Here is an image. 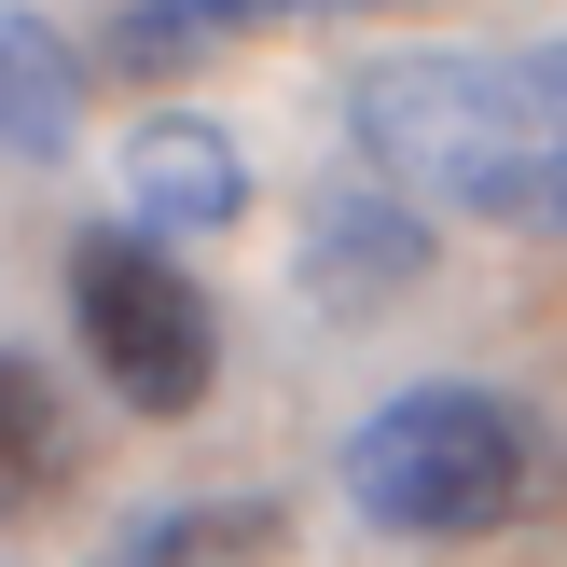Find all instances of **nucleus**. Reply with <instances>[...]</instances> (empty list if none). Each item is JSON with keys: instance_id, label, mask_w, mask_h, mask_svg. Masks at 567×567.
<instances>
[{"instance_id": "nucleus-4", "label": "nucleus", "mask_w": 567, "mask_h": 567, "mask_svg": "<svg viewBox=\"0 0 567 567\" xmlns=\"http://www.w3.org/2000/svg\"><path fill=\"white\" fill-rule=\"evenodd\" d=\"M498 221L567 236V42L498 55Z\"/></svg>"}, {"instance_id": "nucleus-3", "label": "nucleus", "mask_w": 567, "mask_h": 567, "mask_svg": "<svg viewBox=\"0 0 567 567\" xmlns=\"http://www.w3.org/2000/svg\"><path fill=\"white\" fill-rule=\"evenodd\" d=\"M70 319H83V360H97L138 415H194V402H208V374H221L208 291H194L153 236H125V221L70 249Z\"/></svg>"}, {"instance_id": "nucleus-11", "label": "nucleus", "mask_w": 567, "mask_h": 567, "mask_svg": "<svg viewBox=\"0 0 567 567\" xmlns=\"http://www.w3.org/2000/svg\"><path fill=\"white\" fill-rule=\"evenodd\" d=\"M249 14H374V0H249Z\"/></svg>"}, {"instance_id": "nucleus-5", "label": "nucleus", "mask_w": 567, "mask_h": 567, "mask_svg": "<svg viewBox=\"0 0 567 567\" xmlns=\"http://www.w3.org/2000/svg\"><path fill=\"white\" fill-rule=\"evenodd\" d=\"M125 194H138V236H208V221L249 208V166L221 125H194V111H166V125L125 138Z\"/></svg>"}, {"instance_id": "nucleus-7", "label": "nucleus", "mask_w": 567, "mask_h": 567, "mask_svg": "<svg viewBox=\"0 0 567 567\" xmlns=\"http://www.w3.org/2000/svg\"><path fill=\"white\" fill-rule=\"evenodd\" d=\"M70 125H83V55L0 0V153H70Z\"/></svg>"}, {"instance_id": "nucleus-9", "label": "nucleus", "mask_w": 567, "mask_h": 567, "mask_svg": "<svg viewBox=\"0 0 567 567\" xmlns=\"http://www.w3.org/2000/svg\"><path fill=\"white\" fill-rule=\"evenodd\" d=\"M264 554H277V513H264V498H208V513L125 526V554H111V567H264Z\"/></svg>"}, {"instance_id": "nucleus-10", "label": "nucleus", "mask_w": 567, "mask_h": 567, "mask_svg": "<svg viewBox=\"0 0 567 567\" xmlns=\"http://www.w3.org/2000/svg\"><path fill=\"white\" fill-rule=\"evenodd\" d=\"M236 28H264L249 0H138L125 28H111V70H194V55H221Z\"/></svg>"}, {"instance_id": "nucleus-1", "label": "nucleus", "mask_w": 567, "mask_h": 567, "mask_svg": "<svg viewBox=\"0 0 567 567\" xmlns=\"http://www.w3.org/2000/svg\"><path fill=\"white\" fill-rule=\"evenodd\" d=\"M347 498L388 540H498V526H526L554 498V443L498 388H402L388 415H360Z\"/></svg>"}, {"instance_id": "nucleus-8", "label": "nucleus", "mask_w": 567, "mask_h": 567, "mask_svg": "<svg viewBox=\"0 0 567 567\" xmlns=\"http://www.w3.org/2000/svg\"><path fill=\"white\" fill-rule=\"evenodd\" d=\"M70 485V402L42 360H0V513H42Z\"/></svg>"}, {"instance_id": "nucleus-6", "label": "nucleus", "mask_w": 567, "mask_h": 567, "mask_svg": "<svg viewBox=\"0 0 567 567\" xmlns=\"http://www.w3.org/2000/svg\"><path fill=\"white\" fill-rule=\"evenodd\" d=\"M415 264H430V236H415V208L374 181V194H332L319 208V264L305 277H319V305H388Z\"/></svg>"}, {"instance_id": "nucleus-2", "label": "nucleus", "mask_w": 567, "mask_h": 567, "mask_svg": "<svg viewBox=\"0 0 567 567\" xmlns=\"http://www.w3.org/2000/svg\"><path fill=\"white\" fill-rule=\"evenodd\" d=\"M347 138L388 194L498 221V55H388V70H360Z\"/></svg>"}]
</instances>
